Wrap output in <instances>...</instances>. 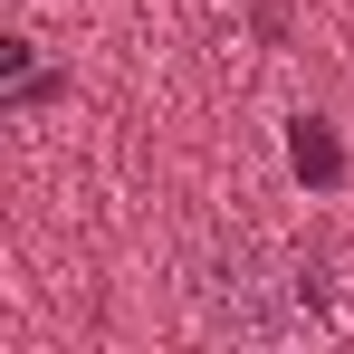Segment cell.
I'll list each match as a JSON object with an SVG mask.
<instances>
[{
    "label": "cell",
    "instance_id": "cell-1",
    "mask_svg": "<svg viewBox=\"0 0 354 354\" xmlns=\"http://www.w3.org/2000/svg\"><path fill=\"white\" fill-rule=\"evenodd\" d=\"M288 153H297V173L316 182V192H335V182H345V144H335V134H326V124H316V115H297V134H288Z\"/></svg>",
    "mask_w": 354,
    "mask_h": 354
}]
</instances>
